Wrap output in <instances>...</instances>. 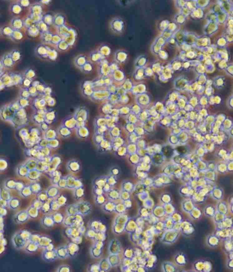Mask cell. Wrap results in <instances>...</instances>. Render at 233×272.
I'll list each match as a JSON object with an SVG mask.
<instances>
[{"instance_id":"obj_1","label":"cell","mask_w":233,"mask_h":272,"mask_svg":"<svg viewBox=\"0 0 233 272\" xmlns=\"http://www.w3.org/2000/svg\"><path fill=\"white\" fill-rule=\"evenodd\" d=\"M85 231L84 226H73L67 228L65 233L72 242L80 244L82 241V236Z\"/></svg>"},{"instance_id":"obj_2","label":"cell","mask_w":233,"mask_h":272,"mask_svg":"<svg viewBox=\"0 0 233 272\" xmlns=\"http://www.w3.org/2000/svg\"><path fill=\"white\" fill-rule=\"evenodd\" d=\"M12 242L14 248L17 249H22L26 246L28 243L21 233V231L16 232L12 237Z\"/></svg>"},{"instance_id":"obj_3","label":"cell","mask_w":233,"mask_h":272,"mask_svg":"<svg viewBox=\"0 0 233 272\" xmlns=\"http://www.w3.org/2000/svg\"><path fill=\"white\" fill-rule=\"evenodd\" d=\"M76 204L78 208V214L86 216L90 214L92 212V205L88 201H80Z\"/></svg>"},{"instance_id":"obj_4","label":"cell","mask_w":233,"mask_h":272,"mask_svg":"<svg viewBox=\"0 0 233 272\" xmlns=\"http://www.w3.org/2000/svg\"><path fill=\"white\" fill-rule=\"evenodd\" d=\"M42 257L43 260L47 262H53L58 258L56 250H48L44 249L42 253Z\"/></svg>"},{"instance_id":"obj_5","label":"cell","mask_w":233,"mask_h":272,"mask_svg":"<svg viewBox=\"0 0 233 272\" xmlns=\"http://www.w3.org/2000/svg\"><path fill=\"white\" fill-rule=\"evenodd\" d=\"M30 217L27 210H23L18 212L14 216L13 220L18 224H23L29 220Z\"/></svg>"},{"instance_id":"obj_6","label":"cell","mask_w":233,"mask_h":272,"mask_svg":"<svg viewBox=\"0 0 233 272\" xmlns=\"http://www.w3.org/2000/svg\"><path fill=\"white\" fill-rule=\"evenodd\" d=\"M69 257L73 258L76 257L78 255L79 250V247L78 244L73 242H70L67 245Z\"/></svg>"},{"instance_id":"obj_7","label":"cell","mask_w":233,"mask_h":272,"mask_svg":"<svg viewBox=\"0 0 233 272\" xmlns=\"http://www.w3.org/2000/svg\"><path fill=\"white\" fill-rule=\"evenodd\" d=\"M41 222L43 227L47 229H50L55 224L52 215L50 214H46L43 216L41 219Z\"/></svg>"},{"instance_id":"obj_8","label":"cell","mask_w":233,"mask_h":272,"mask_svg":"<svg viewBox=\"0 0 233 272\" xmlns=\"http://www.w3.org/2000/svg\"><path fill=\"white\" fill-rule=\"evenodd\" d=\"M49 199H55L60 195V192L58 187L52 186L49 188L46 191Z\"/></svg>"},{"instance_id":"obj_9","label":"cell","mask_w":233,"mask_h":272,"mask_svg":"<svg viewBox=\"0 0 233 272\" xmlns=\"http://www.w3.org/2000/svg\"><path fill=\"white\" fill-rule=\"evenodd\" d=\"M57 254L58 258L61 259H64L69 257L68 251L67 247L66 246H62L58 247L56 249Z\"/></svg>"},{"instance_id":"obj_10","label":"cell","mask_w":233,"mask_h":272,"mask_svg":"<svg viewBox=\"0 0 233 272\" xmlns=\"http://www.w3.org/2000/svg\"><path fill=\"white\" fill-rule=\"evenodd\" d=\"M51 242L52 240L48 236L41 235L37 244L39 245V248L45 249Z\"/></svg>"},{"instance_id":"obj_11","label":"cell","mask_w":233,"mask_h":272,"mask_svg":"<svg viewBox=\"0 0 233 272\" xmlns=\"http://www.w3.org/2000/svg\"><path fill=\"white\" fill-rule=\"evenodd\" d=\"M76 215L69 216L65 217L63 224L67 228L76 226Z\"/></svg>"},{"instance_id":"obj_12","label":"cell","mask_w":233,"mask_h":272,"mask_svg":"<svg viewBox=\"0 0 233 272\" xmlns=\"http://www.w3.org/2000/svg\"><path fill=\"white\" fill-rule=\"evenodd\" d=\"M21 205V201L17 197H11L10 201L8 202V208L13 210L18 209L20 208Z\"/></svg>"},{"instance_id":"obj_13","label":"cell","mask_w":233,"mask_h":272,"mask_svg":"<svg viewBox=\"0 0 233 272\" xmlns=\"http://www.w3.org/2000/svg\"><path fill=\"white\" fill-rule=\"evenodd\" d=\"M39 248H40L37 243L29 241L25 247V250L27 253H32L37 252Z\"/></svg>"},{"instance_id":"obj_14","label":"cell","mask_w":233,"mask_h":272,"mask_svg":"<svg viewBox=\"0 0 233 272\" xmlns=\"http://www.w3.org/2000/svg\"><path fill=\"white\" fill-rule=\"evenodd\" d=\"M11 196L10 195V192L9 189L6 188H2L1 189V193H0V199H2L5 201L9 202Z\"/></svg>"},{"instance_id":"obj_15","label":"cell","mask_w":233,"mask_h":272,"mask_svg":"<svg viewBox=\"0 0 233 272\" xmlns=\"http://www.w3.org/2000/svg\"><path fill=\"white\" fill-rule=\"evenodd\" d=\"M30 218L32 219H35L37 218L39 216V211L40 210L35 207H33L32 205L30 206L27 209Z\"/></svg>"},{"instance_id":"obj_16","label":"cell","mask_w":233,"mask_h":272,"mask_svg":"<svg viewBox=\"0 0 233 272\" xmlns=\"http://www.w3.org/2000/svg\"><path fill=\"white\" fill-rule=\"evenodd\" d=\"M65 211L67 215L75 216L78 214V208L76 203L67 206Z\"/></svg>"},{"instance_id":"obj_17","label":"cell","mask_w":233,"mask_h":272,"mask_svg":"<svg viewBox=\"0 0 233 272\" xmlns=\"http://www.w3.org/2000/svg\"><path fill=\"white\" fill-rule=\"evenodd\" d=\"M84 190L83 187H80L75 189L73 192V196L74 199L76 201H79L81 200L82 198H84Z\"/></svg>"},{"instance_id":"obj_18","label":"cell","mask_w":233,"mask_h":272,"mask_svg":"<svg viewBox=\"0 0 233 272\" xmlns=\"http://www.w3.org/2000/svg\"><path fill=\"white\" fill-rule=\"evenodd\" d=\"M51 215L55 224H61L63 223L65 217L63 214L56 212H54V213L51 214Z\"/></svg>"},{"instance_id":"obj_19","label":"cell","mask_w":233,"mask_h":272,"mask_svg":"<svg viewBox=\"0 0 233 272\" xmlns=\"http://www.w3.org/2000/svg\"><path fill=\"white\" fill-rule=\"evenodd\" d=\"M51 200V199H49L47 202L43 203V205L40 209V211L44 214H49L51 212L50 205Z\"/></svg>"},{"instance_id":"obj_20","label":"cell","mask_w":233,"mask_h":272,"mask_svg":"<svg viewBox=\"0 0 233 272\" xmlns=\"http://www.w3.org/2000/svg\"><path fill=\"white\" fill-rule=\"evenodd\" d=\"M19 194L20 195L24 198H28L32 195L30 187H24L19 192Z\"/></svg>"},{"instance_id":"obj_21","label":"cell","mask_w":233,"mask_h":272,"mask_svg":"<svg viewBox=\"0 0 233 272\" xmlns=\"http://www.w3.org/2000/svg\"><path fill=\"white\" fill-rule=\"evenodd\" d=\"M98 245V243L97 242V243L95 245H93L91 249V255L92 257L94 258H98L100 257L99 256L100 255V250Z\"/></svg>"},{"instance_id":"obj_22","label":"cell","mask_w":233,"mask_h":272,"mask_svg":"<svg viewBox=\"0 0 233 272\" xmlns=\"http://www.w3.org/2000/svg\"><path fill=\"white\" fill-rule=\"evenodd\" d=\"M37 199L43 203L48 201L50 199L47 196L46 191H42L37 195Z\"/></svg>"},{"instance_id":"obj_23","label":"cell","mask_w":233,"mask_h":272,"mask_svg":"<svg viewBox=\"0 0 233 272\" xmlns=\"http://www.w3.org/2000/svg\"><path fill=\"white\" fill-rule=\"evenodd\" d=\"M55 200L60 207L65 206L67 202V198L64 195H60L57 198L55 199Z\"/></svg>"},{"instance_id":"obj_24","label":"cell","mask_w":233,"mask_h":272,"mask_svg":"<svg viewBox=\"0 0 233 272\" xmlns=\"http://www.w3.org/2000/svg\"><path fill=\"white\" fill-rule=\"evenodd\" d=\"M31 190L32 192V194L37 195L40 192H41V188L40 185L38 184H31L30 186Z\"/></svg>"},{"instance_id":"obj_25","label":"cell","mask_w":233,"mask_h":272,"mask_svg":"<svg viewBox=\"0 0 233 272\" xmlns=\"http://www.w3.org/2000/svg\"><path fill=\"white\" fill-rule=\"evenodd\" d=\"M51 208V212H56L61 207L56 202L55 199H51L50 201Z\"/></svg>"},{"instance_id":"obj_26","label":"cell","mask_w":233,"mask_h":272,"mask_svg":"<svg viewBox=\"0 0 233 272\" xmlns=\"http://www.w3.org/2000/svg\"><path fill=\"white\" fill-rule=\"evenodd\" d=\"M71 271L70 266L67 264H63L58 267L56 272H69Z\"/></svg>"},{"instance_id":"obj_27","label":"cell","mask_w":233,"mask_h":272,"mask_svg":"<svg viewBox=\"0 0 233 272\" xmlns=\"http://www.w3.org/2000/svg\"><path fill=\"white\" fill-rule=\"evenodd\" d=\"M96 233V232H95L94 231L90 229L89 230H88L86 232V236L88 237L91 238V239H95L96 234H97Z\"/></svg>"},{"instance_id":"obj_28","label":"cell","mask_w":233,"mask_h":272,"mask_svg":"<svg viewBox=\"0 0 233 272\" xmlns=\"http://www.w3.org/2000/svg\"><path fill=\"white\" fill-rule=\"evenodd\" d=\"M40 236H41L40 235L37 234H31L29 241H31V242H35V243H38L39 238H40Z\"/></svg>"},{"instance_id":"obj_29","label":"cell","mask_w":233,"mask_h":272,"mask_svg":"<svg viewBox=\"0 0 233 272\" xmlns=\"http://www.w3.org/2000/svg\"><path fill=\"white\" fill-rule=\"evenodd\" d=\"M43 204V202H40V201L38 200V199H36V200H35V201H34L32 202L31 205L33 206V207H35V208H37L39 209L40 210Z\"/></svg>"},{"instance_id":"obj_30","label":"cell","mask_w":233,"mask_h":272,"mask_svg":"<svg viewBox=\"0 0 233 272\" xmlns=\"http://www.w3.org/2000/svg\"><path fill=\"white\" fill-rule=\"evenodd\" d=\"M163 151H164V154L166 156H170L171 154L172 153V150H171V148H170V147H166V148H165Z\"/></svg>"},{"instance_id":"obj_31","label":"cell","mask_w":233,"mask_h":272,"mask_svg":"<svg viewBox=\"0 0 233 272\" xmlns=\"http://www.w3.org/2000/svg\"><path fill=\"white\" fill-rule=\"evenodd\" d=\"M7 214V210L5 208H0V216L4 217Z\"/></svg>"},{"instance_id":"obj_32","label":"cell","mask_w":233,"mask_h":272,"mask_svg":"<svg viewBox=\"0 0 233 272\" xmlns=\"http://www.w3.org/2000/svg\"><path fill=\"white\" fill-rule=\"evenodd\" d=\"M0 206L2 208H6L8 207V202L0 199Z\"/></svg>"},{"instance_id":"obj_33","label":"cell","mask_w":233,"mask_h":272,"mask_svg":"<svg viewBox=\"0 0 233 272\" xmlns=\"http://www.w3.org/2000/svg\"><path fill=\"white\" fill-rule=\"evenodd\" d=\"M44 249L48 250H52L55 249V248H54V245H53V244H52V243H51Z\"/></svg>"},{"instance_id":"obj_34","label":"cell","mask_w":233,"mask_h":272,"mask_svg":"<svg viewBox=\"0 0 233 272\" xmlns=\"http://www.w3.org/2000/svg\"><path fill=\"white\" fill-rule=\"evenodd\" d=\"M6 244H7V242H6V239H5L4 237L1 238V245L6 246Z\"/></svg>"},{"instance_id":"obj_35","label":"cell","mask_w":233,"mask_h":272,"mask_svg":"<svg viewBox=\"0 0 233 272\" xmlns=\"http://www.w3.org/2000/svg\"><path fill=\"white\" fill-rule=\"evenodd\" d=\"M5 250V246L1 245V254L3 252H4Z\"/></svg>"}]
</instances>
